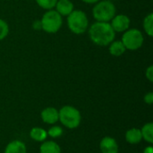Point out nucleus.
I'll return each mask as SVG.
<instances>
[{
	"mask_svg": "<svg viewBox=\"0 0 153 153\" xmlns=\"http://www.w3.org/2000/svg\"><path fill=\"white\" fill-rule=\"evenodd\" d=\"M91 41L98 46H108L115 39L116 32L109 22H96L89 29Z\"/></svg>",
	"mask_w": 153,
	"mask_h": 153,
	"instance_id": "f257e3e1",
	"label": "nucleus"
},
{
	"mask_svg": "<svg viewBox=\"0 0 153 153\" xmlns=\"http://www.w3.org/2000/svg\"><path fill=\"white\" fill-rule=\"evenodd\" d=\"M92 14L97 22H108L116 15V6L110 0H102L96 3Z\"/></svg>",
	"mask_w": 153,
	"mask_h": 153,
	"instance_id": "f03ea898",
	"label": "nucleus"
},
{
	"mask_svg": "<svg viewBox=\"0 0 153 153\" xmlns=\"http://www.w3.org/2000/svg\"><path fill=\"white\" fill-rule=\"evenodd\" d=\"M67 23L70 30L74 34H82L89 27L88 17L86 13L81 10H74L67 16Z\"/></svg>",
	"mask_w": 153,
	"mask_h": 153,
	"instance_id": "7ed1b4c3",
	"label": "nucleus"
},
{
	"mask_svg": "<svg viewBox=\"0 0 153 153\" xmlns=\"http://www.w3.org/2000/svg\"><path fill=\"white\" fill-rule=\"evenodd\" d=\"M42 30L48 33L57 32L63 24L62 16L56 10H48L41 18Z\"/></svg>",
	"mask_w": 153,
	"mask_h": 153,
	"instance_id": "20e7f679",
	"label": "nucleus"
},
{
	"mask_svg": "<svg viewBox=\"0 0 153 153\" xmlns=\"http://www.w3.org/2000/svg\"><path fill=\"white\" fill-rule=\"evenodd\" d=\"M58 113L61 123L70 129L76 128L81 123V114L78 109L74 107L65 106L62 108Z\"/></svg>",
	"mask_w": 153,
	"mask_h": 153,
	"instance_id": "39448f33",
	"label": "nucleus"
},
{
	"mask_svg": "<svg viewBox=\"0 0 153 153\" xmlns=\"http://www.w3.org/2000/svg\"><path fill=\"white\" fill-rule=\"evenodd\" d=\"M125 48L128 50H137L139 49L144 41L143 33L137 29H128L125 31L122 40Z\"/></svg>",
	"mask_w": 153,
	"mask_h": 153,
	"instance_id": "423d86ee",
	"label": "nucleus"
},
{
	"mask_svg": "<svg viewBox=\"0 0 153 153\" xmlns=\"http://www.w3.org/2000/svg\"><path fill=\"white\" fill-rule=\"evenodd\" d=\"M115 32H125L130 27V19L126 14L115 15L110 23Z\"/></svg>",
	"mask_w": 153,
	"mask_h": 153,
	"instance_id": "0eeeda50",
	"label": "nucleus"
},
{
	"mask_svg": "<svg viewBox=\"0 0 153 153\" xmlns=\"http://www.w3.org/2000/svg\"><path fill=\"white\" fill-rule=\"evenodd\" d=\"M55 7L61 16H68L74 10V4L70 0H57Z\"/></svg>",
	"mask_w": 153,
	"mask_h": 153,
	"instance_id": "6e6552de",
	"label": "nucleus"
},
{
	"mask_svg": "<svg viewBox=\"0 0 153 153\" xmlns=\"http://www.w3.org/2000/svg\"><path fill=\"white\" fill-rule=\"evenodd\" d=\"M102 153H117L118 146L115 139L111 137H105L101 140L100 144Z\"/></svg>",
	"mask_w": 153,
	"mask_h": 153,
	"instance_id": "1a4fd4ad",
	"label": "nucleus"
},
{
	"mask_svg": "<svg viewBox=\"0 0 153 153\" xmlns=\"http://www.w3.org/2000/svg\"><path fill=\"white\" fill-rule=\"evenodd\" d=\"M41 118L45 123L52 125L59 119V113L54 108H48L41 112Z\"/></svg>",
	"mask_w": 153,
	"mask_h": 153,
	"instance_id": "9d476101",
	"label": "nucleus"
},
{
	"mask_svg": "<svg viewBox=\"0 0 153 153\" xmlns=\"http://www.w3.org/2000/svg\"><path fill=\"white\" fill-rule=\"evenodd\" d=\"M126 48H125L121 40H113L109 44V53L114 56H120L126 52Z\"/></svg>",
	"mask_w": 153,
	"mask_h": 153,
	"instance_id": "9b49d317",
	"label": "nucleus"
},
{
	"mask_svg": "<svg viewBox=\"0 0 153 153\" xmlns=\"http://www.w3.org/2000/svg\"><path fill=\"white\" fill-rule=\"evenodd\" d=\"M126 139L131 144H136V143H140L143 139L141 130L136 129V128H133V129L128 130L126 132Z\"/></svg>",
	"mask_w": 153,
	"mask_h": 153,
	"instance_id": "f8f14e48",
	"label": "nucleus"
},
{
	"mask_svg": "<svg viewBox=\"0 0 153 153\" xmlns=\"http://www.w3.org/2000/svg\"><path fill=\"white\" fill-rule=\"evenodd\" d=\"M4 153H26V147L23 143L13 141L6 146Z\"/></svg>",
	"mask_w": 153,
	"mask_h": 153,
	"instance_id": "ddd939ff",
	"label": "nucleus"
},
{
	"mask_svg": "<svg viewBox=\"0 0 153 153\" xmlns=\"http://www.w3.org/2000/svg\"><path fill=\"white\" fill-rule=\"evenodd\" d=\"M60 147L54 142H46L40 146V153H60Z\"/></svg>",
	"mask_w": 153,
	"mask_h": 153,
	"instance_id": "4468645a",
	"label": "nucleus"
},
{
	"mask_svg": "<svg viewBox=\"0 0 153 153\" xmlns=\"http://www.w3.org/2000/svg\"><path fill=\"white\" fill-rule=\"evenodd\" d=\"M47 136H48V133L42 128L35 127L30 131V137L37 142H42L46 140Z\"/></svg>",
	"mask_w": 153,
	"mask_h": 153,
	"instance_id": "2eb2a0df",
	"label": "nucleus"
},
{
	"mask_svg": "<svg viewBox=\"0 0 153 153\" xmlns=\"http://www.w3.org/2000/svg\"><path fill=\"white\" fill-rule=\"evenodd\" d=\"M142 132V135L143 138H144L148 143H153V124L152 123H149L146 124L143 129L141 130Z\"/></svg>",
	"mask_w": 153,
	"mask_h": 153,
	"instance_id": "dca6fc26",
	"label": "nucleus"
},
{
	"mask_svg": "<svg viewBox=\"0 0 153 153\" xmlns=\"http://www.w3.org/2000/svg\"><path fill=\"white\" fill-rule=\"evenodd\" d=\"M153 14L149 13L143 20V29L146 32V34L150 37H152L153 35Z\"/></svg>",
	"mask_w": 153,
	"mask_h": 153,
	"instance_id": "f3484780",
	"label": "nucleus"
},
{
	"mask_svg": "<svg viewBox=\"0 0 153 153\" xmlns=\"http://www.w3.org/2000/svg\"><path fill=\"white\" fill-rule=\"evenodd\" d=\"M37 4L45 10H51L55 7L57 0H36Z\"/></svg>",
	"mask_w": 153,
	"mask_h": 153,
	"instance_id": "a211bd4d",
	"label": "nucleus"
},
{
	"mask_svg": "<svg viewBox=\"0 0 153 153\" xmlns=\"http://www.w3.org/2000/svg\"><path fill=\"white\" fill-rule=\"evenodd\" d=\"M9 32V26L7 22L2 19H0V40L4 39Z\"/></svg>",
	"mask_w": 153,
	"mask_h": 153,
	"instance_id": "6ab92c4d",
	"label": "nucleus"
},
{
	"mask_svg": "<svg viewBox=\"0 0 153 153\" xmlns=\"http://www.w3.org/2000/svg\"><path fill=\"white\" fill-rule=\"evenodd\" d=\"M48 135L53 137V138H57L59 136H61L63 134V130L61 127L59 126H53L49 129V131L48 132Z\"/></svg>",
	"mask_w": 153,
	"mask_h": 153,
	"instance_id": "aec40b11",
	"label": "nucleus"
},
{
	"mask_svg": "<svg viewBox=\"0 0 153 153\" xmlns=\"http://www.w3.org/2000/svg\"><path fill=\"white\" fill-rule=\"evenodd\" d=\"M146 77L150 82H153V66L150 65L146 69Z\"/></svg>",
	"mask_w": 153,
	"mask_h": 153,
	"instance_id": "412c9836",
	"label": "nucleus"
},
{
	"mask_svg": "<svg viewBox=\"0 0 153 153\" xmlns=\"http://www.w3.org/2000/svg\"><path fill=\"white\" fill-rule=\"evenodd\" d=\"M32 27L35 30H42V24H41V21L40 20H36L33 22L32 23Z\"/></svg>",
	"mask_w": 153,
	"mask_h": 153,
	"instance_id": "4be33fe9",
	"label": "nucleus"
},
{
	"mask_svg": "<svg viewBox=\"0 0 153 153\" xmlns=\"http://www.w3.org/2000/svg\"><path fill=\"white\" fill-rule=\"evenodd\" d=\"M144 101H145L147 104H149V105L152 104V102H153V93L152 92H149L148 94H146V95L144 96Z\"/></svg>",
	"mask_w": 153,
	"mask_h": 153,
	"instance_id": "5701e85b",
	"label": "nucleus"
},
{
	"mask_svg": "<svg viewBox=\"0 0 153 153\" xmlns=\"http://www.w3.org/2000/svg\"><path fill=\"white\" fill-rule=\"evenodd\" d=\"M82 1L84 2V3H87V4H96L100 0H82Z\"/></svg>",
	"mask_w": 153,
	"mask_h": 153,
	"instance_id": "b1692460",
	"label": "nucleus"
},
{
	"mask_svg": "<svg viewBox=\"0 0 153 153\" xmlns=\"http://www.w3.org/2000/svg\"><path fill=\"white\" fill-rule=\"evenodd\" d=\"M143 153H153L152 147L149 146L148 148H146V149L144 150V152H143Z\"/></svg>",
	"mask_w": 153,
	"mask_h": 153,
	"instance_id": "393cba45",
	"label": "nucleus"
}]
</instances>
